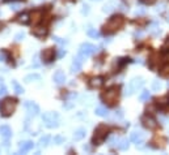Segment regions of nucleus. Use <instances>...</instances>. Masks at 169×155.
<instances>
[{
  "mask_svg": "<svg viewBox=\"0 0 169 155\" xmlns=\"http://www.w3.org/2000/svg\"><path fill=\"white\" fill-rule=\"evenodd\" d=\"M49 141H50V137H49V136L42 137L41 140H39V142H38V143H39L38 146L41 147V149H42V147H46V146H47V143H49Z\"/></svg>",
  "mask_w": 169,
  "mask_h": 155,
  "instance_id": "nucleus-25",
  "label": "nucleus"
},
{
  "mask_svg": "<svg viewBox=\"0 0 169 155\" xmlns=\"http://www.w3.org/2000/svg\"><path fill=\"white\" fill-rule=\"evenodd\" d=\"M161 86H163V85H161L160 81H154V82H152V89H154V90L159 91L161 89Z\"/></svg>",
  "mask_w": 169,
  "mask_h": 155,
  "instance_id": "nucleus-29",
  "label": "nucleus"
},
{
  "mask_svg": "<svg viewBox=\"0 0 169 155\" xmlns=\"http://www.w3.org/2000/svg\"><path fill=\"white\" fill-rule=\"evenodd\" d=\"M5 60H7V52L0 51V61H5Z\"/></svg>",
  "mask_w": 169,
  "mask_h": 155,
  "instance_id": "nucleus-32",
  "label": "nucleus"
},
{
  "mask_svg": "<svg viewBox=\"0 0 169 155\" xmlns=\"http://www.w3.org/2000/svg\"><path fill=\"white\" fill-rule=\"evenodd\" d=\"M93 1H100V0H93Z\"/></svg>",
  "mask_w": 169,
  "mask_h": 155,
  "instance_id": "nucleus-41",
  "label": "nucleus"
},
{
  "mask_svg": "<svg viewBox=\"0 0 169 155\" xmlns=\"http://www.w3.org/2000/svg\"><path fill=\"white\" fill-rule=\"evenodd\" d=\"M168 47H169V38H168V41L165 42V44H164V47H163V48H164V50H167Z\"/></svg>",
  "mask_w": 169,
  "mask_h": 155,
  "instance_id": "nucleus-38",
  "label": "nucleus"
},
{
  "mask_svg": "<svg viewBox=\"0 0 169 155\" xmlns=\"http://www.w3.org/2000/svg\"><path fill=\"white\" fill-rule=\"evenodd\" d=\"M34 147V143L32 141H24V142H20L18 145V153L20 154H25L28 151H30Z\"/></svg>",
  "mask_w": 169,
  "mask_h": 155,
  "instance_id": "nucleus-12",
  "label": "nucleus"
},
{
  "mask_svg": "<svg viewBox=\"0 0 169 155\" xmlns=\"http://www.w3.org/2000/svg\"><path fill=\"white\" fill-rule=\"evenodd\" d=\"M143 85H144V81L142 80L140 77H139V78H134V80H131V81H130V84L127 85L125 94L130 97V95H132V94L135 93V91L138 90V89H140L142 86H143Z\"/></svg>",
  "mask_w": 169,
  "mask_h": 155,
  "instance_id": "nucleus-6",
  "label": "nucleus"
},
{
  "mask_svg": "<svg viewBox=\"0 0 169 155\" xmlns=\"http://www.w3.org/2000/svg\"><path fill=\"white\" fill-rule=\"evenodd\" d=\"M167 21H168V24H169V16H168V18H167Z\"/></svg>",
  "mask_w": 169,
  "mask_h": 155,
  "instance_id": "nucleus-40",
  "label": "nucleus"
},
{
  "mask_svg": "<svg viewBox=\"0 0 169 155\" xmlns=\"http://www.w3.org/2000/svg\"><path fill=\"white\" fill-rule=\"evenodd\" d=\"M24 38H25V33H18V34H16V37H15L16 41H22Z\"/></svg>",
  "mask_w": 169,
  "mask_h": 155,
  "instance_id": "nucleus-31",
  "label": "nucleus"
},
{
  "mask_svg": "<svg viewBox=\"0 0 169 155\" xmlns=\"http://www.w3.org/2000/svg\"><path fill=\"white\" fill-rule=\"evenodd\" d=\"M25 108H26V111H28V114L30 115V116H38L39 115V107H38V104L37 103H34V102H30V100H28V102H25Z\"/></svg>",
  "mask_w": 169,
  "mask_h": 155,
  "instance_id": "nucleus-8",
  "label": "nucleus"
},
{
  "mask_svg": "<svg viewBox=\"0 0 169 155\" xmlns=\"http://www.w3.org/2000/svg\"><path fill=\"white\" fill-rule=\"evenodd\" d=\"M140 1H142V3H144V4H148V5H150V4H154V3L156 1V0H140Z\"/></svg>",
  "mask_w": 169,
  "mask_h": 155,
  "instance_id": "nucleus-35",
  "label": "nucleus"
},
{
  "mask_svg": "<svg viewBox=\"0 0 169 155\" xmlns=\"http://www.w3.org/2000/svg\"><path fill=\"white\" fill-rule=\"evenodd\" d=\"M41 56L45 63H51L55 59V50L54 48H46V50L42 51Z\"/></svg>",
  "mask_w": 169,
  "mask_h": 155,
  "instance_id": "nucleus-11",
  "label": "nucleus"
},
{
  "mask_svg": "<svg viewBox=\"0 0 169 155\" xmlns=\"http://www.w3.org/2000/svg\"><path fill=\"white\" fill-rule=\"evenodd\" d=\"M122 116H123V112H122L121 110L115 111V114H114V117H117V119H122Z\"/></svg>",
  "mask_w": 169,
  "mask_h": 155,
  "instance_id": "nucleus-33",
  "label": "nucleus"
},
{
  "mask_svg": "<svg viewBox=\"0 0 169 155\" xmlns=\"http://www.w3.org/2000/svg\"><path fill=\"white\" fill-rule=\"evenodd\" d=\"M118 149L122 150V151H126L128 149V141L127 140H121L118 143Z\"/></svg>",
  "mask_w": 169,
  "mask_h": 155,
  "instance_id": "nucleus-24",
  "label": "nucleus"
},
{
  "mask_svg": "<svg viewBox=\"0 0 169 155\" xmlns=\"http://www.w3.org/2000/svg\"><path fill=\"white\" fill-rule=\"evenodd\" d=\"M32 34L37 38H44L46 34H47V29L44 28V26H37L32 30Z\"/></svg>",
  "mask_w": 169,
  "mask_h": 155,
  "instance_id": "nucleus-17",
  "label": "nucleus"
},
{
  "mask_svg": "<svg viewBox=\"0 0 169 155\" xmlns=\"http://www.w3.org/2000/svg\"><path fill=\"white\" fill-rule=\"evenodd\" d=\"M52 80H54V82L56 85H63L66 82V74L63 71H56L54 76H52Z\"/></svg>",
  "mask_w": 169,
  "mask_h": 155,
  "instance_id": "nucleus-14",
  "label": "nucleus"
},
{
  "mask_svg": "<svg viewBox=\"0 0 169 155\" xmlns=\"http://www.w3.org/2000/svg\"><path fill=\"white\" fill-rule=\"evenodd\" d=\"M85 134H87V130H85L84 128H79V129H76L75 133H74V140L75 141H81L83 138L85 137Z\"/></svg>",
  "mask_w": 169,
  "mask_h": 155,
  "instance_id": "nucleus-18",
  "label": "nucleus"
},
{
  "mask_svg": "<svg viewBox=\"0 0 169 155\" xmlns=\"http://www.w3.org/2000/svg\"><path fill=\"white\" fill-rule=\"evenodd\" d=\"M18 22L20 24H24V25L29 24V22H30V18H29L28 13H22V15H20L18 16Z\"/></svg>",
  "mask_w": 169,
  "mask_h": 155,
  "instance_id": "nucleus-23",
  "label": "nucleus"
},
{
  "mask_svg": "<svg viewBox=\"0 0 169 155\" xmlns=\"http://www.w3.org/2000/svg\"><path fill=\"white\" fill-rule=\"evenodd\" d=\"M12 86H13V89H15L16 94H22V93H24V87H22L21 85H20L16 80H13V81H12Z\"/></svg>",
  "mask_w": 169,
  "mask_h": 155,
  "instance_id": "nucleus-22",
  "label": "nucleus"
},
{
  "mask_svg": "<svg viewBox=\"0 0 169 155\" xmlns=\"http://www.w3.org/2000/svg\"><path fill=\"white\" fill-rule=\"evenodd\" d=\"M42 121H44L45 127L49 129H54V128L59 127V115L56 112H46L42 116Z\"/></svg>",
  "mask_w": 169,
  "mask_h": 155,
  "instance_id": "nucleus-3",
  "label": "nucleus"
},
{
  "mask_svg": "<svg viewBox=\"0 0 169 155\" xmlns=\"http://www.w3.org/2000/svg\"><path fill=\"white\" fill-rule=\"evenodd\" d=\"M142 124H143L144 128H147V129H150V130L156 129V127H157L156 120H155L154 117L148 116V115H145V116L142 117Z\"/></svg>",
  "mask_w": 169,
  "mask_h": 155,
  "instance_id": "nucleus-9",
  "label": "nucleus"
},
{
  "mask_svg": "<svg viewBox=\"0 0 169 155\" xmlns=\"http://www.w3.org/2000/svg\"><path fill=\"white\" fill-rule=\"evenodd\" d=\"M83 8H84V9H83V13H85V15H88V13H89V7H88V5H84V7H83Z\"/></svg>",
  "mask_w": 169,
  "mask_h": 155,
  "instance_id": "nucleus-36",
  "label": "nucleus"
},
{
  "mask_svg": "<svg viewBox=\"0 0 169 155\" xmlns=\"http://www.w3.org/2000/svg\"><path fill=\"white\" fill-rule=\"evenodd\" d=\"M3 28H4V24H3V22H0V30H1Z\"/></svg>",
  "mask_w": 169,
  "mask_h": 155,
  "instance_id": "nucleus-39",
  "label": "nucleus"
},
{
  "mask_svg": "<svg viewBox=\"0 0 169 155\" xmlns=\"http://www.w3.org/2000/svg\"><path fill=\"white\" fill-rule=\"evenodd\" d=\"M87 34H88L91 38H94V39H96V38H100V33L96 30V29H89V30L87 31Z\"/></svg>",
  "mask_w": 169,
  "mask_h": 155,
  "instance_id": "nucleus-26",
  "label": "nucleus"
},
{
  "mask_svg": "<svg viewBox=\"0 0 169 155\" xmlns=\"http://www.w3.org/2000/svg\"><path fill=\"white\" fill-rule=\"evenodd\" d=\"M150 97H151L150 91H148V90H144L143 93L139 95V99H140L142 102H144V100H148V99H150Z\"/></svg>",
  "mask_w": 169,
  "mask_h": 155,
  "instance_id": "nucleus-27",
  "label": "nucleus"
},
{
  "mask_svg": "<svg viewBox=\"0 0 169 155\" xmlns=\"http://www.w3.org/2000/svg\"><path fill=\"white\" fill-rule=\"evenodd\" d=\"M94 112H96V115H98V116H101V117H106L108 115H109L108 108L104 107V106H100V107H97Z\"/></svg>",
  "mask_w": 169,
  "mask_h": 155,
  "instance_id": "nucleus-20",
  "label": "nucleus"
},
{
  "mask_svg": "<svg viewBox=\"0 0 169 155\" xmlns=\"http://www.w3.org/2000/svg\"><path fill=\"white\" fill-rule=\"evenodd\" d=\"M118 97H119V87L113 86L109 90H106V93L102 94V100L105 103H108L109 106H114L118 102Z\"/></svg>",
  "mask_w": 169,
  "mask_h": 155,
  "instance_id": "nucleus-4",
  "label": "nucleus"
},
{
  "mask_svg": "<svg viewBox=\"0 0 169 155\" xmlns=\"http://www.w3.org/2000/svg\"><path fill=\"white\" fill-rule=\"evenodd\" d=\"M96 46L93 44H91V43H83L80 46V50H79V54L83 55L84 57H88V56H91V55H93L94 52H96Z\"/></svg>",
  "mask_w": 169,
  "mask_h": 155,
  "instance_id": "nucleus-7",
  "label": "nucleus"
},
{
  "mask_svg": "<svg viewBox=\"0 0 169 155\" xmlns=\"http://www.w3.org/2000/svg\"><path fill=\"white\" fill-rule=\"evenodd\" d=\"M83 59H85L83 55L79 54L74 59V61H72V65H71V72L72 73H77V72L81 71V67H83Z\"/></svg>",
  "mask_w": 169,
  "mask_h": 155,
  "instance_id": "nucleus-10",
  "label": "nucleus"
},
{
  "mask_svg": "<svg viewBox=\"0 0 169 155\" xmlns=\"http://www.w3.org/2000/svg\"><path fill=\"white\" fill-rule=\"evenodd\" d=\"M104 82H105L104 77H93L91 81H89V86L92 89H98L104 85Z\"/></svg>",
  "mask_w": 169,
  "mask_h": 155,
  "instance_id": "nucleus-16",
  "label": "nucleus"
},
{
  "mask_svg": "<svg viewBox=\"0 0 169 155\" xmlns=\"http://www.w3.org/2000/svg\"><path fill=\"white\" fill-rule=\"evenodd\" d=\"M66 141V138L64 137H62V136H56V137H54V143H56V145H61V143H63Z\"/></svg>",
  "mask_w": 169,
  "mask_h": 155,
  "instance_id": "nucleus-30",
  "label": "nucleus"
},
{
  "mask_svg": "<svg viewBox=\"0 0 169 155\" xmlns=\"http://www.w3.org/2000/svg\"><path fill=\"white\" fill-rule=\"evenodd\" d=\"M38 80H41V76L37 74V73L28 74V76H25V78H24V81L26 82V84H29V82H33V81H38Z\"/></svg>",
  "mask_w": 169,
  "mask_h": 155,
  "instance_id": "nucleus-21",
  "label": "nucleus"
},
{
  "mask_svg": "<svg viewBox=\"0 0 169 155\" xmlns=\"http://www.w3.org/2000/svg\"><path fill=\"white\" fill-rule=\"evenodd\" d=\"M130 138H131L132 142H135V143H137V146H138L139 143H143V141H144V133H142V132H132Z\"/></svg>",
  "mask_w": 169,
  "mask_h": 155,
  "instance_id": "nucleus-15",
  "label": "nucleus"
},
{
  "mask_svg": "<svg viewBox=\"0 0 169 155\" xmlns=\"http://www.w3.org/2000/svg\"><path fill=\"white\" fill-rule=\"evenodd\" d=\"M42 16H44V13H42V11H34L32 13L30 16V21H33V24H38L39 21L42 20Z\"/></svg>",
  "mask_w": 169,
  "mask_h": 155,
  "instance_id": "nucleus-19",
  "label": "nucleus"
},
{
  "mask_svg": "<svg viewBox=\"0 0 169 155\" xmlns=\"http://www.w3.org/2000/svg\"><path fill=\"white\" fill-rule=\"evenodd\" d=\"M5 93H7V89L4 85H3V87H0V94H5Z\"/></svg>",
  "mask_w": 169,
  "mask_h": 155,
  "instance_id": "nucleus-37",
  "label": "nucleus"
},
{
  "mask_svg": "<svg viewBox=\"0 0 169 155\" xmlns=\"http://www.w3.org/2000/svg\"><path fill=\"white\" fill-rule=\"evenodd\" d=\"M123 25V17L122 16H113L111 18H109V21L104 25V33L105 34H113L121 29V26Z\"/></svg>",
  "mask_w": 169,
  "mask_h": 155,
  "instance_id": "nucleus-2",
  "label": "nucleus"
},
{
  "mask_svg": "<svg viewBox=\"0 0 169 155\" xmlns=\"http://www.w3.org/2000/svg\"><path fill=\"white\" fill-rule=\"evenodd\" d=\"M106 136H108V127L106 125H98L94 129V136L93 140H92V143L97 145V146L104 143V141L106 140Z\"/></svg>",
  "mask_w": 169,
  "mask_h": 155,
  "instance_id": "nucleus-5",
  "label": "nucleus"
},
{
  "mask_svg": "<svg viewBox=\"0 0 169 155\" xmlns=\"http://www.w3.org/2000/svg\"><path fill=\"white\" fill-rule=\"evenodd\" d=\"M0 137L5 141H8L9 138L12 137V129L8 125H1V127H0Z\"/></svg>",
  "mask_w": 169,
  "mask_h": 155,
  "instance_id": "nucleus-13",
  "label": "nucleus"
},
{
  "mask_svg": "<svg viewBox=\"0 0 169 155\" xmlns=\"http://www.w3.org/2000/svg\"><path fill=\"white\" fill-rule=\"evenodd\" d=\"M160 76L161 77H165V78H169V64L165 65V67L160 71Z\"/></svg>",
  "mask_w": 169,
  "mask_h": 155,
  "instance_id": "nucleus-28",
  "label": "nucleus"
},
{
  "mask_svg": "<svg viewBox=\"0 0 169 155\" xmlns=\"http://www.w3.org/2000/svg\"><path fill=\"white\" fill-rule=\"evenodd\" d=\"M16 106H17V100L15 98H5L4 100H1L0 103V115L3 117H9L12 116V114L16 110Z\"/></svg>",
  "mask_w": 169,
  "mask_h": 155,
  "instance_id": "nucleus-1",
  "label": "nucleus"
},
{
  "mask_svg": "<svg viewBox=\"0 0 169 155\" xmlns=\"http://www.w3.org/2000/svg\"><path fill=\"white\" fill-rule=\"evenodd\" d=\"M111 7H113V4H108V5H105L104 7V12H110L111 11Z\"/></svg>",
  "mask_w": 169,
  "mask_h": 155,
  "instance_id": "nucleus-34",
  "label": "nucleus"
}]
</instances>
